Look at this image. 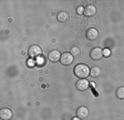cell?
<instances>
[{
	"label": "cell",
	"instance_id": "obj_12",
	"mask_svg": "<svg viewBox=\"0 0 124 120\" xmlns=\"http://www.w3.org/2000/svg\"><path fill=\"white\" fill-rule=\"evenodd\" d=\"M90 75L93 78H99V77L102 76V69H101L100 67H98V66L92 67V68L90 69Z\"/></svg>",
	"mask_w": 124,
	"mask_h": 120
},
{
	"label": "cell",
	"instance_id": "obj_17",
	"mask_svg": "<svg viewBox=\"0 0 124 120\" xmlns=\"http://www.w3.org/2000/svg\"><path fill=\"white\" fill-rule=\"evenodd\" d=\"M72 120H81L80 118H78V117H74V118H72Z\"/></svg>",
	"mask_w": 124,
	"mask_h": 120
},
{
	"label": "cell",
	"instance_id": "obj_15",
	"mask_svg": "<svg viewBox=\"0 0 124 120\" xmlns=\"http://www.w3.org/2000/svg\"><path fill=\"white\" fill-rule=\"evenodd\" d=\"M77 13L78 15H84V8H83L82 6H79L77 8Z\"/></svg>",
	"mask_w": 124,
	"mask_h": 120
},
{
	"label": "cell",
	"instance_id": "obj_13",
	"mask_svg": "<svg viewBox=\"0 0 124 120\" xmlns=\"http://www.w3.org/2000/svg\"><path fill=\"white\" fill-rule=\"evenodd\" d=\"M116 97L121 100L124 99V87H120L116 89Z\"/></svg>",
	"mask_w": 124,
	"mask_h": 120
},
{
	"label": "cell",
	"instance_id": "obj_16",
	"mask_svg": "<svg viewBox=\"0 0 124 120\" xmlns=\"http://www.w3.org/2000/svg\"><path fill=\"white\" fill-rule=\"evenodd\" d=\"M110 55H111V50H110V49H104L103 50V56H105V57H108Z\"/></svg>",
	"mask_w": 124,
	"mask_h": 120
},
{
	"label": "cell",
	"instance_id": "obj_11",
	"mask_svg": "<svg viewBox=\"0 0 124 120\" xmlns=\"http://www.w3.org/2000/svg\"><path fill=\"white\" fill-rule=\"evenodd\" d=\"M57 19H58V21H59V22L65 24V22H68V21H69V19H70L69 12H68V11H61V12L58 13Z\"/></svg>",
	"mask_w": 124,
	"mask_h": 120
},
{
	"label": "cell",
	"instance_id": "obj_6",
	"mask_svg": "<svg viewBox=\"0 0 124 120\" xmlns=\"http://www.w3.org/2000/svg\"><path fill=\"white\" fill-rule=\"evenodd\" d=\"M13 113H12V110L9 109V108H2L1 111H0V118L1 120H10L12 118Z\"/></svg>",
	"mask_w": 124,
	"mask_h": 120
},
{
	"label": "cell",
	"instance_id": "obj_2",
	"mask_svg": "<svg viewBox=\"0 0 124 120\" xmlns=\"http://www.w3.org/2000/svg\"><path fill=\"white\" fill-rule=\"evenodd\" d=\"M28 55H29V57L32 58V59H38V58L41 57V55H42V49L39 47V46H37V44H33V46H31V47L29 48Z\"/></svg>",
	"mask_w": 124,
	"mask_h": 120
},
{
	"label": "cell",
	"instance_id": "obj_4",
	"mask_svg": "<svg viewBox=\"0 0 124 120\" xmlns=\"http://www.w3.org/2000/svg\"><path fill=\"white\" fill-rule=\"evenodd\" d=\"M90 56L93 60H100L101 58L103 57V49H101L100 47L93 48V49L91 50Z\"/></svg>",
	"mask_w": 124,
	"mask_h": 120
},
{
	"label": "cell",
	"instance_id": "obj_10",
	"mask_svg": "<svg viewBox=\"0 0 124 120\" xmlns=\"http://www.w3.org/2000/svg\"><path fill=\"white\" fill-rule=\"evenodd\" d=\"M96 13V7L94 5H89L84 8V15L86 17H93Z\"/></svg>",
	"mask_w": 124,
	"mask_h": 120
},
{
	"label": "cell",
	"instance_id": "obj_9",
	"mask_svg": "<svg viewBox=\"0 0 124 120\" xmlns=\"http://www.w3.org/2000/svg\"><path fill=\"white\" fill-rule=\"evenodd\" d=\"M48 58H49V60L51 62H57V61L60 60V58H61V53L58 50H52V51L49 52Z\"/></svg>",
	"mask_w": 124,
	"mask_h": 120
},
{
	"label": "cell",
	"instance_id": "obj_7",
	"mask_svg": "<svg viewBox=\"0 0 124 120\" xmlns=\"http://www.w3.org/2000/svg\"><path fill=\"white\" fill-rule=\"evenodd\" d=\"M89 113H90V111H89V109L86 107H80L77 110V117L80 118L81 120L86 119L89 117Z\"/></svg>",
	"mask_w": 124,
	"mask_h": 120
},
{
	"label": "cell",
	"instance_id": "obj_14",
	"mask_svg": "<svg viewBox=\"0 0 124 120\" xmlns=\"http://www.w3.org/2000/svg\"><path fill=\"white\" fill-rule=\"evenodd\" d=\"M71 53H72L73 56H78V55H80V48L77 47V46H74V47H72V49H71Z\"/></svg>",
	"mask_w": 124,
	"mask_h": 120
},
{
	"label": "cell",
	"instance_id": "obj_1",
	"mask_svg": "<svg viewBox=\"0 0 124 120\" xmlns=\"http://www.w3.org/2000/svg\"><path fill=\"white\" fill-rule=\"evenodd\" d=\"M74 75L80 79H86L90 76V68L84 63H79L74 67Z\"/></svg>",
	"mask_w": 124,
	"mask_h": 120
},
{
	"label": "cell",
	"instance_id": "obj_3",
	"mask_svg": "<svg viewBox=\"0 0 124 120\" xmlns=\"http://www.w3.org/2000/svg\"><path fill=\"white\" fill-rule=\"evenodd\" d=\"M74 56L71 53V52H63L61 55V58H60V62L63 66H70L72 65L73 60H74Z\"/></svg>",
	"mask_w": 124,
	"mask_h": 120
},
{
	"label": "cell",
	"instance_id": "obj_5",
	"mask_svg": "<svg viewBox=\"0 0 124 120\" xmlns=\"http://www.w3.org/2000/svg\"><path fill=\"white\" fill-rule=\"evenodd\" d=\"M75 87H77L78 90H80V91H84V90L89 89L90 84H89V81L86 80V79H79L78 82L75 84Z\"/></svg>",
	"mask_w": 124,
	"mask_h": 120
},
{
	"label": "cell",
	"instance_id": "obj_8",
	"mask_svg": "<svg viewBox=\"0 0 124 120\" xmlns=\"http://www.w3.org/2000/svg\"><path fill=\"white\" fill-rule=\"evenodd\" d=\"M99 36H100V34H99V31L95 28H90L88 31H86V38H88L89 40H91V41L96 40L99 38Z\"/></svg>",
	"mask_w": 124,
	"mask_h": 120
}]
</instances>
